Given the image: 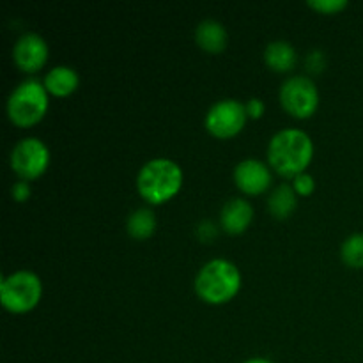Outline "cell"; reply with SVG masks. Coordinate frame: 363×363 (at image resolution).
I'll return each mask as SVG.
<instances>
[{"label":"cell","instance_id":"1","mask_svg":"<svg viewBox=\"0 0 363 363\" xmlns=\"http://www.w3.org/2000/svg\"><path fill=\"white\" fill-rule=\"evenodd\" d=\"M314 145L311 137L300 130H282L273 135L268 145V160L273 170L280 176L293 177L303 174L301 170L311 163Z\"/></svg>","mask_w":363,"mask_h":363},{"label":"cell","instance_id":"2","mask_svg":"<svg viewBox=\"0 0 363 363\" xmlns=\"http://www.w3.org/2000/svg\"><path fill=\"white\" fill-rule=\"evenodd\" d=\"M183 174L169 158H156L145 163L137 176L138 194L151 204H162L177 194Z\"/></svg>","mask_w":363,"mask_h":363},{"label":"cell","instance_id":"3","mask_svg":"<svg viewBox=\"0 0 363 363\" xmlns=\"http://www.w3.org/2000/svg\"><path fill=\"white\" fill-rule=\"evenodd\" d=\"M240 269L225 259H213L202 266L195 279V291L208 303L229 301L240 291Z\"/></svg>","mask_w":363,"mask_h":363},{"label":"cell","instance_id":"4","mask_svg":"<svg viewBox=\"0 0 363 363\" xmlns=\"http://www.w3.org/2000/svg\"><path fill=\"white\" fill-rule=\"evenodd\" d=\"M48 108L46 87L39 80H25L11 92L7 99L9 119L18 126H32L43 119Z\"/></svg>","mask_w":363,"mask_h":363},{"label":"cell","instance_id":"5","mask_svg":"<svg viewBox=\"0 0 363 363\" xmlns=\"http://www.w3.org/2000/svg\"><path fill=\"white\" fill-rule=\"evenodd\" d=\"M41 280L32 272H16L4 277L0 282V296L7 311L14 314L28 312L41 298Z\"/></svg>","mask_w":363,"mask_h":363},{"label":"cell","instance_id":"6","mask_svg":"<svg viewBox=\"0 0 363 363\" xmlns=\"http://www.w3.org/2000/svg\"><path fill=\"white\" fill-rule=\"evenodd\" d=\"M319 94L314 82L307 77H291L280 87V103L294 117H308L318 106Z\"/></svg>","mask_w":363,"mask_h":363},{"label":"cell","instance_id":"7","mask_svg":"<svg viewBox=\"0 0 363 363\" xmlns=\"http://www.w3.org/2000/svg\"><path fill=\"white\" fill-rule=\"evenodd\" d=\"M48 147L39 138L28 137L18 142L11 151V169L23 179H34L48 165Z\"/></svg>","mask_w":363,"mask_h":363},{"label":"cell","instance_id":"8","mask_svg":"<svg viewBox=\"0 0 363 363\" xmlns=\"http://www.w3.org/2000/svg\"><path fill=\"white\" fill-rule=\"evenodd\" d=\"M247 121V108L236 99H220L209 108L206 116V128L216 137H233Z\"/></svg>","mask_w":363,"mask_h":363},{"label":"cell","instance_id":"9","mask_svg":"<svg viewBox=\"0 0 363 363\" xmlns=\"http://www.w3.org/2000/svg\"><path fill=\"white\" fill-rule=\"evenodd\" d=\"M14 62L23 71H38L48 57V46L39 34L28 32L16 41L13 48Z\"/></svg>","mask_w":363,"mask_h":363},{"label":"cell","instance_id":"10","mask_svg":"<svg viewBox=\"0 0 363 363\" xmlns=\"http://www.w3.org/2000/svg\"><path fill=\"white\" fill-rule=\"evenodd\" d=\"M234 181L245 194H261L272 183V174L259 160H243L234 169Z\"/></svg>","mask_w":363,"mask_h":363},{"label":"cell","instance_id":"11","mask_svg":"<svg viewBox=\"0 0 363 363\" xmlns=\"http://www.w3.org/2000/svg\"><path fill=\"white\" fill-rule=\"evenodd\" d=\"M254 209L245 199H230L225 202L220 213V222L222 227L230 234H240L250 225Z\"/></svg>","mask_w":363,"mask_h":363},{"label":"cell","instance_id":"12","mask_svg":"<svg viewBox=\"0 0 363 363\" xmlns=\"http://www.w3.org/2000/svg\"><path fill=\"white\" fill-rule=\"evenodd\" d=\"M195 41L208 52H220L227 45V30L216 20H204L195 28Z\"/></svg>","mask_w":363,"mask_h":363},{"label":"cell","instance_id":"13","mask_svg":"<svg viewBox=\"0 0 363 363\" xmlns=\"http://www.w3.org/2000/svg\"><path fill=\"white\" fill-rule=\"evenodd\" d=\"M264 60L272 69L280 73L291 71L296 64V50L287 41H273L266 46Z\"/></svg>","mask_w":363,"mask_h":363},{"label":"cell","instance_id":"14","mask_svg":"<svg viewBox=\"0 0 363 363\" xmlns=\"http://www.w3.org/2000/svg\"><path fill=\"white\" fill-rule=\"evenodd\" d=\"M78 74L77 71L67 66H57L46 73L45 87L55 96H67L77 89Z\"/></svg>","mask_w":363,"mask_h":363},{"label":"cell","instance_id":"15","mask_svg":"<svg viewBox=\"0 0 363 363\" xmlns=\"http://www.w3.org/2000/svg\"><path fill=\"white\" fill-rule=\"evenodd\" d=\"M296 194L289 184H280L272 191L268 199V209L277 218H287L296 208Z\"/></svg>","mask_w":363,"mask_h":363},{"label":"cell","instance_id":"16","mask_svg":"<svg viewBox=\"0 0 363 363\" xmlns=\"http://www.w3.org/2000/svg\"><path fill=\"white\" fill-rule=\"evenodd\" d=\"M155 227L156 216L155 213L147 208L137 209V211H133L128 216L126 229L128 233L133 238H137V240H145V238L151 236V234L155 233Z\"/></svg>","mask_w":363,"mask_h":363},{"label":"cell","instance_id":"17","mask_svg":"<svg viewBox=\"0 0 363 363\" xmlns=\"http://www.w3.org/2000/svg\"><path fill=\"white\" fill-rule=\"evenodd\" d=\"M342 261L351 268H363V234H351L340 247Z\"/></svg>","mask_w":363,"mask_h":363},{"label":"cell","instance_id":"18","mask_svg":"<svg viewBox=\"0 0 363 363\" xmlns=\"http://www.w3.org/2000/svg\"><path fill=\"white\" fill-rule=\"evenodd\" d=\"M307 4L312 9H318L326 14H333L337 11H342L347 6V0H308Z\"/></svg>","mask_w":363,"mask_h":363},{"label":"cell","instance_id":"19","mask_svg":"<svg viewBox=\"0 0 363 363\" xmlns=\"http://www.w3.org/2000/svg\"><path fill=\"white\" fill-rule=\"evenodd\" d=\"M325 64L326 59L319 50H314V52H311L307 55V69L311 71V73H321Z\"/></svg>","mask_w":363,"mask_h":363},{"label":"cell","instance_id":"20","mask_svg":"<svg viewBox=\"0 0 363 363\" xmlns=\"http://www.w3.org/2000/svg\"><path fill=\"white\" fill-rule=\"evenodd\" d=\"M294 190L301 195H308L312 190H314V179L308 174H300L294 179Z\"/></svg>","mask_w":363,"mask_h":363},{"label":"cell","instance_id":"21","mask_svg":"<svg viewBox=\"0 0 363 363\" xmlns=\"http://www.w3.org/2000/svg\"><path fill=\"white\" fill-rule=\"evenodd\" d=\"M11 194H13L14 201L23 202V201H27L28 195H30V188H28L27 183L20 181V183H16L13 188H11Z\"/></svg>","mask_w":363,"mask_h":363},{"label":"cell","instance_id":"22","mask_svg":"<svg viewBox=\"0 0 363 363\" xmlns=\"http://www.w3.org/2000/svg\"><path fill=\"white\" fill-rule=\"evenodd\" d=\"M245 108H247V116H252V117H261L262 112H264V103L261 101V99H250V101L245 105Z\"/></svg>","mask_w":363,"mask_h":363},{"label":"cell","instance_id":"23","mask_svg":"<svg viewBox=\"0 0 363 363\" xmlns=\"http://www.w3.org/2000/svg\"><path fill=\"white\" fill-rule=\"evenodd\" d=\"M197 234H199V238H201V240L209 241V240H211L213 236H216L215 225H213L211 222H202L201 225H199Z\"/></svg>","mask_w":363,"mask_h":363},{"label":"cell","instance_id":"24","mask_svg":"<svg viewBox=\"0 0 363 363\" xmlns=\"http://www.w3.org/2000/svg\"><path fill=\"white\" fill-rule=\"evenodd\" d=\"M245 363H273V362L266 360V358H252V360H247Z\"/></svg>","mask_w":363,"mask_h":363}]
</instances>
